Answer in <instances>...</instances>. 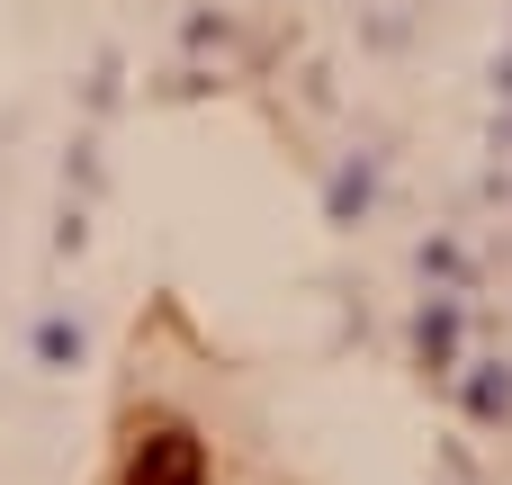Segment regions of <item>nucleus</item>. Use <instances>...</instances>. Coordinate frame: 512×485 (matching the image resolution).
<instances>
[{
	"mask_svg": "<svg viewBox=\"0 0 512 485\" xmlns=\"http://www.w3.org/2000/svg\"><path fill=\"white\" fill-rule=\"evenodd\" d=\"M126 485H207V450L171 423V432H153V441L126 459Z\"/></svg>",
	"mask_w": 512,
	"mask_h": 485,
	"instance_id": "obj_1",
	"label": "nucleus"
}]
</instances>
